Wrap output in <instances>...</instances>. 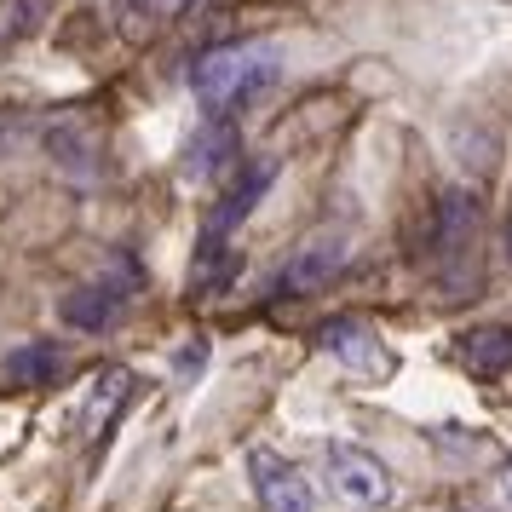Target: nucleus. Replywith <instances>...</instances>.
<instances>
[{
	"mask_svg": "<svg viewBox=\"0 0 512 512\" xmlns=\"http://www.w3.org/2000/svg\"><path fill=\"white\" fill-rule=\"evenodd\" d=\"M116 6L133 24H173V18H185L190 6H202V0H116Z\"/></svg>",
	"mask_w": 512,
	"mask_h": 512,
	"instance_id": "13",
	"label": "nucleus"
},
{
	"mask_svg": "<svg viewBox=\"0 0 512 512\" xmlns=\"http://www.w3.org/2000/svg\"><path fill=\"white\" fill-rule=\"evenodd\" d=\"M277 75H282V52L271 41H231V47H213L190 64V93L208 110H236V104L265 93Z\"/></svg>",
	"mask_w": 512,
	"mask_h": 512,
	"instance_id": "1",
	"label": "nucleus"
},
{
	"mask_svg": "<svg viewBox=\"0 0 512 512\" xmlns=\"http://www.w3.org/2000/svg\"><path fill=\"white\" fill-rule=\"evenodd\" d=\"M507 259H512V219H507Z\"/></svg>",
	"mask_w": 512,
	"mask_h": 512,
	"instance_id": "16",
	"label": "nucleus"
},
{
	"mask_svg": "<svg viewBox=\"0 0 512 512\" xmlns=\"http://www.w3.org/2000/svg\"><path fill=\"white\" fill-rule=\"evenodd\" d=\"M121 288H110V282H98V288H75V294H64V323L81 328V334H98V328L116 323L121 311Z\"/></svg>",
	"mask_w": 512,
	"mask_h": 512,
	"instance_id": "10",
	"label": "nucleus"
},
{
	"mask_svg": "<svg viewBox=\"0 0 512 512\" xmlns=\"http://www.w3.org/2000/svg\"><path fill=\"white\" fill-rule=\"evenodd\" d=\"M236 271H242V259H236L225 242H213V236H208V242H202V254H196V288H202V294H219Z\"/></svg>",
	"mask_w": 512,
	"mask_h": 512,
	"instance_id": "12",
	"label": "nucleus"
},
{
	"mask_svg": "<svg viewBox=\"0 0 512 512\" xmlns=\"http://www.w3.org/2000/svg\"><path fill=\"white\" fill-rule=\"evenodd\" d=\"M501 489H507V507H512V466H507V478H501Z\"/></svg>",
	"mask_w": 512,
	"mask_h": 512,
	"instance_id": "15",
	"label": "nucleus"
},
{
	"mask_svg": "<svg viewBox=\"0 0 512 512\" xmlns=\"http://www.w3.org/2000/svg\"><path fill=\"white\" fill-rule=\"evenodd\" d=\"M271 179H277V162H248V167H242V179L231 185V196L208 213V236H213V242H225V231H236V225L254 213V202L271 190Z\"/></svg>",
	"mask_w": 512,
	"mask_h": 512,
	"instance_id": "6",
	"label": "nucleus"
},
{
	"mask_svg": "<svg viewBox=\"0 0 512 512\" xmlns=\"http://www.w3.org/2000/svg\"><path fill=\"white\" fill-rule=\"evenodd\" d=\"M346 259H351L346 231H311L294 248V259L277 271V294H317V288H328V277H340Z\"/></svg>",
	"mask_w": 512,
	"mask_h": 512,
	"instance_id": "3",
	"label": "nucleus"
},
{
	"mask_svg": "<svg viewBox=\"0 0 512 512\" xmlns=\"http://www.w3.org/2000/svg\"><path fill=\"white\" fill-rule=\"evenodd\" d=\"M323 466H328V489L357 512H380L392 501V472L374 461L369 449L357 443H328L323 449Z\"/></svg>",
	"mask_w": 512,
	"mask_h": 512,
	"instance_id": "2",
	"label": "nucleus"
},
{
	"mask_svg": "<svg viewBox=\"0 0 512 512\" xmlns=\"http://www.w3.org/2000/svg\"><path fill=\"white\" fill-rule=\"evenodd\" d=\"M248 484H254L265 512H311L317 507L305 472L288 461V455H277V449H254V455H248Z\"/></svg>",
	"mask_w": 512,
	"mask_h": 512,
	"instance_id": "4",
	"label": "nucleus"
},
{
	"mask_svg": "<svg viewBox=\"0 0 512 512\" xmlns=\"http://www.w3.org/2000/svg\"><path fill=\"white\" fill-rule=\"evenodd\" d=\"M236 156H242V133L231 121H208L185 150V179H213V173L236 167Z\"/></svg>",
	"mask_w": 512,
	"mask_h": 512,
	"instance_id": "8",
	"label": "nucleus"
},
{
	"mask_svg": "<svg viewBox=\"0 0 512 512\" xmlns=\"http://www.w3.org/2000/svg\"><path fill=\"white\" fill-rule=\"evenodd\" d=\"M58 369H64V351L52 346V340H29V346H18L6 357V380L12 386H47Z\"/></svg>",
	"mask_w": 512,
	"mask_h": 512,
	"instance_id": "11",
	"label": "nucleus"
},
{
	"mask_svg": "<svg viewBox=\"0 0 512 512\" xmlns=\"http://www.w3.org/2000/svg\"><path fill=\"white\" fill-rule=\"evenodd\" d=\"M432 225H438V254L461 259L472 248V236H478V196L472 190H443Z\"/></svg>",
	"mask_w": 512,
	"mask_h": 512,
	"instance_id": "7",
	"label": "nucleus"
},
{
	"mask_svg": "<svg viewBox=\"0 0 512 512\" xmlns=\"http://www.w3.org/2000/svg\"><path fill=\"white\" fill-rule=\"evenodd\" d=\"M121 397H127V374H104V397H93V409H87V426H104L110 420V409H116Z\"/></svg>",
	"mask_w": 512,
	"mask_h": 512,
	"instance_id": "14",
	"label": "nucleus"
},
{
	"mask_svg": "<svg viewBox=\"0 0 512 512\" xmlns=\"http://www.w3.org/2000/svg\"><path fill=\"white\" fill-rule=\"evenodd\" d=\"M317 340H323L328 357H340L351 374H392V351L380 346V334L369 323H357V317H328L317 328Z\"/></svg>",
	"mask_w": 512,
	"mask_h": 512,
	"instance_id": "5",
	"label": "nucleus"
},
{
	"mask_svg": "<svg viewBox=\"0 0 512 512\" xmlns=\"http://www.w3.org/2000/svg\"><path fill=\"white\" fill-rule=\"evenodd\" d=\"M461 363L472 374H484V380H495V374L512 369V328L489 323V328H472V334H461Z\"/></svg>",
	"mask_w": 512,
	"mask_h": 512,
	"instance_id": "9",
	"label": "nucleus"
}]
</instances>
